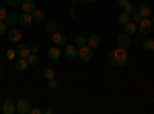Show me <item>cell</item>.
Returning <instances> with one entry per match:
<instances>
[{
  "mask_svg": "<svg viewBox=\"0 0 154 114\" xmlns=\"http://www.w3.org/2000/svg\"><path fill=\"white\" fill-rule=\"evenodd\" d=\"M43 111L40 109V108H31L29 109V114H42Z\"/></svg>",
  "mask_w": 154,
  "mask_h": 114,
  "instance_id": "33",
  "label": "cell"
},
{
  "mask_svg": "<svg viewBox=\"0 0 154 114\" xmlns=\"http://www.w3.org/2000/svg\"><path fill=\"white\" fill-rule=\"evenodd\" d=\"M8 40L12 42V43H16V42H20L22 40V32L19 29H9L8 31Z\"/></svg>",
  "mask_w": 154,
  "mask_h": 114,
  "instance_id": "8",
  "label": "cell"
},
{
  "mask_svg": "<svg viewBox=\"0 0 154 114\" xmlns=\"http://www.w3.org/2000/svg\"><path fill=\"white\" fill-rule=\"evenodd\" d=\"M6 28H8V25L5 20H0V35H3L6 32Z\"/></svg>",
  "mask_w": 154,
  "mask_h": 114,
  "instance_id": "28",
  "label": "cell"
},
{
  "mask_svg": "<svg viewBox=\"0 0 154 114\" xmlns=\"http://www.w3.org/2000/svg\"><path fill=\"white\" fill-rule=\"evenodd\" d=\"M108 62L111 63V65H114V66H119V68L125 66L126 63H128L126 48H120V46H117V48L111 49V51L108 53Z\"/></svg>",
  "mask_w": 154,
  "mask_h": 114,
  "instance_id": "1",
  "label": "cell"
},
{
  "mask_svg": "<svg viewBox=\"0 0 154 114\" xmlns=\"http://www.w3.org/2000/svg\"><path fill=\"white\" fill-rule=\"evenodd\" d=\"M16 53L19 57H23V59H28V56L31 54V48L28 45H25V43H19L17 45V49H16Z\"/></svg>",
  "mask_w": 154,
  "mask_h": 114,
  "instance_id": "5",
  "label": "cell"
},
{
  "mask_svg": "<svg viewBox=\"0 0 154 114\" xmlns=\"http://www.w3.org/2000/svg\"><path fill=\"white\" fill-rule=\"evenodd\" d=\"M43 75H45V79L49 80V79H54L56 74H54V69H53V68H45V69H43Z\"/></svg>",
  "mask_w": 154,
  "mask_h": 114,
  "instance_id": "25",
  "label": "cell"
},
{
  "mask_svg": "<svg viewBox=\"0 0 154 114\" xmlns=\"http://www.w3.org/2000/svg\"><path fill=\"white\" fill-rule=\"evenodd\" d=\"M123 26H125V31H123V32H126L128 35H131V34H134V32H136V29H137V23L130 22V23L123 25Z\"/></svg>",
  "mask_w": 154,
  "mask_h": 114,
  "instance_id": "17",
  "label": "cell"
},
{
  "mask_svg": "<svg viewBox=\"0 0 154 114\" xmlns=\"http://www.w3.org/2000/svg\"><path fill=\"white\" fill-rule=\"evenodd\" d=\"M71 3H77V0H71Z\"/></svg>",
  "mask_w": 154,
  "mask_h": 114,
  "instance_id": "38",
  "label": "cell"
},
{
  "mask_svg": "<svg viewBox=\"0 0 154 114\" xmlns=\"http://www.w3.org/2000/svg\"><path fill=\"white\" fill-rule=\"evenodd\" d=\"M139 12H140V16H142V17H149L151 16V6L146 5V3H142L139 6Z\"/></svg>",
  "mask_w": 154,
  "mask_h": 114,
  "instance_id": "16",
  "label": "cell"
},
{
  "mask_svg": "<svg viewBox=\"0 0 154 114\" xmlns=\"http://www.w3.org/2000/svg\"><path fill=\"white\" fill-rule=\"evenodd\" d=\"M152 28H154V25H152V20L151 19H148V17H143L142 20L139 22V31L142 32V34H149L151 31H152Z\"/></svg>",
  "mask_w": 154,
  "mask_h": 114,
  "instance_id": "2",
  "label": "cell"
},
{
  "mask_svg": "<svg viewBox=\"0 0 154 114\" xmlns=\"http://www.w3.org/2000/svg\"><path fill=\"white\" fill-rule=\"evenodd\" d=\"M0 75H2V66H0Z\"/></svg>",
  "mask_w": 154,
  "mask_h": 114,
  "instance_id": "39",
  "label": "cell"
},
{
  "mask_svg": "<svg viewBox=\"0 0 154 114\" xmlns=\"http://www.w3.org/2000/svg\"><path fill=\"white\" fill-rule=\"evenodd\" d=\"M65 42H66V35H65V34H62V32H59V31L53 34V43H54L56 46L65 45Z\"/></svg>",
  "mask_w": 154,
  "mask_h": 114,
  "instance_id": "13",
  "label": "cell"
},
{
  "mask_svg": "<svg viewBox=\"0 0 154 114\" xmlns=\"http://www.w3.org/2000/svg\"><path fill=\"white\" fill-rule=\"evenodd\" d=\"M88 2H91V3H96V2H99V0H88Z\"/></svg>",
  "mask_w": 154,
  "mask_h": 114,
  "instance_id": "37",
  "label": "cell"
},
{
  "mask_svg": "<svg viewBox=\"0 0 154 114\" xmlns=\"http://www.w3.org/2000/svg\"><path fill=\"white\" fill-rule=\"evenodd\" d=\"M20 6H22L23 12H32L34 9H37V8H35V2H34V0H22Z\"/></svg>",
  "mask_w": 154,
  "mask_h": 114,
  "instance_id": "9",
  "label": "cell"
},
{
  "mask_svg": "<svg viewBox=\"0 0 154 114\" xmlns=\"http://www.w3.org/2000/svg\"><path fill=\"white\" fill-rule=\"evenodd\" d=\"M99 43H100V37L97 34H91L89 37H86V45L89 48H97Z\"/></svg>",
  "mask_w": 154,
  "mask_h": 114,
  "instance_id": "14",
  "label": "cell"
},
{
  "mask_svg": "<svg viewBox=\"0 0 154 114\" xmlns=\"http://www.w3.org/2000/svg\"><path fill=\"white\" fill-rule=\"evenodd\" d=\"M29 109H31V103L28 102L26 99L17 100V103H16V111H17L19 114H29Z\"/></svg>",
  "mask_w": 154,
  "mask_h": 114,
  "instance_id": "4",
  "label": "cell"
},
{
  "mask_svg": "<svg viewBox=\"0 0 154 114\" xmlns=\"http://www.w3.org/2000/svg\"><path fill=\"white\" fill-rule=\"evenodd\" d=\"M28 63H29V65L31 66H35V65H38V57H37V54H29L28 56Z\"/></svg>",
  "mask_w": 154,
  "mask_h": 114,
  "instance_id": "24",
  "label": "cell"
},
{
  "mask_svg": "<svg viewBox=\"0 0 154 114\" xmlns=\"http://www.w3.org/2000/svg\"><path fill=\"white\" fill-rule=\"evenodd\" d=\"M48 86L51 88V90H56V88H57V82L54 79H49L48 80Z\"/></svg>",
  "mask_w": 154,
  "mask_h": 114,
  "instance_id": "31",
  "label": "cell"
},
{
  "mask_svg": "<svg viewBox=\"0 0 154 114\" xmlns=\"http://www.w3.org/2000/svg\"><path fill=\"white\" fill-rule=\"evenodd\" d=\"M46 31H48L49 34H54V32H57V25H56L54 22L48 23V26H46Z\"/></svg>",
  "mask_w": 154,
  "mask_h": 114,
  "instance_id": "26",
  "label": "cell"
},
{
  "mask_svg": "<svg viewBox=\"0 0 154 114\" xmlns=\"http://www.w3.org/2000/svg\"><path fill=\"white\" fill-rule=\"evenodd\" d=\"M48 59H49V60H54V62H57V60L60 59V49H59L57 46L49 48V49H48Z\"/></svg>",
  "mask_w": 154,
  "mask_h": 114,
  "instance_id": "15",
  "label": "cell"
},
{
  "mask_svg": "<svg viewBox=\"0 0 154 114\" xmlns=\"http://www.w3.org/2000/svg\"><path fill=\"white\" fill-rule=\"evenodd\" d=\"M116 2H117V5H119V6H122V8H123L126 3H130V0H116Z\"/></svg>",
  "mask_w": 154,
  "mask_h": 114,
  "instance_id": "34",
  "label": "cell"
},
{
  "mask_svg": "<svg viewBox=\"0 0 154 114\" xmlns=\"http://www.w3.org/2000/svg\"><path fill=\"white\" fill-rule=\"evenodd\" d=\"M65 54H66L68 59H75V57H79V48H77L75 45H66Z\"/></svg>",
  "mask_w": 154,
  "mask_h": 114,
  "instance_id": "7",
  "label": "cell"
},
{
  "mask_svg": "<svg viewBox=\"0 0 154 114\" xmlns=\"http://www.w3.org/2000/svg\"><path fill=\"white\" fill-rule=\"evenodd\" d=\"M152 25H154V17H152Z\"/></svg>",
  "mask_w": 154,
  "mask_h": 114,
  "instance_id": "40",
  "label": "cell"
},
{
  "mask_svg": "<svg viewBox=\"0 0 154 114\" xmlns=\"http://www.w3.org/2000/svg\"><path fill=\"white\" fill-rule=\"evenodd\" d=\"M117 20H119V23L126 25V23H130V22H131V14H128V12H125V11H123L122 14H119Z\"/></svg>",
  "mask_w": 154,
  "mask_h": 114,
  "instance_id": "18",
  "label": "cell"
},
{
  "mask_svg": "<svg viewBox=\"0 0 154 114\" xmlns=\"http://www.w3.org/2000/svg\"><path fill=\"white\" fill-rule=\"evenodd\" d=\"M32 22H34V19H32L31 12H23V14L19 17V23L23 25V26H28V25H31Z\"/></svg>",
  "mask_w": 154,
  "mask_h": 114,
  "instance_id": "11",
  "label": "cell"
},
{
  "mask_svg": "<svg viewBox=\"0 0 154 114\" xmlns=\"http://www.w3.org/2000/svg\"><path fill=\"white\" fill-rule=\"evenodd\" d=\"M16 54H17V53L14 51V49H8V53H6V57H8L9 60H12V59L16 57Z\"/></svg>",
  "mask_w": 154,
  "mask_h": 114,
  "instance_id": "30",
  "label": "cell"
},
{
  "mask_svg": "<svg viewBox=\"0 0 154 114\" xmlns=\"http://www.w3.org/2000/svg\"><path fill=\"white\" fill-rule=\"evenodd\" d=\"M31 14H32V19H34L35 22H43V19H45L43 11H40V9H34Z\"/></svg>",
  "mask_w": 154,
  "mask_h": 114,
  "instance_id": "20",
  "label": "cell"
},
{
  "mask_svg": "<svg viewBox=\"0 0 154 114\" xmlns=\"http://www.w3.org/2000/svg\"><path fill=\"white\" fill-rule=\"evenodd\" d=\"M93 48H89L88 45H85V46H82V48H79V59L82 60V62H89L93 59Z\"/></svg>",
  "mask_w": 154,
  "mask_h": 114,
  "instance_id": "3",
  "label": "cell"
},
{
  "mask_svg": "<svg viewBox=\"0 0 154 114\" xmlns=\"http://www.w3.org/2000/svg\"><path fill=\"white\" fill-rule=\"evenodd\" d=\"M29 48H31V53H32V54H37V51H38L37 46H29Z\"/></svg>",
  "mask_w": 154,
  "mask_h": 114,
  "instance_id": "35",
  "label": "cell"
},
{
  "mask_svg": "<svg viewBox=\"0 0 154 114\" xmlns=\"http://www.w3.org/2000/svg\"><path fill=\"white\" fill-rule=\"evenodd\" d=\"M142 46H143L145 51L151 53V51H154V40H152V39H146V40H143Z\"/></svg>",
  "mask_w": 154,
  "mask_h": 114,
  "instance_id": "21",
  "label": "cell"
},
{
  "mask_svg": "<svg viewBox=\"0 0 154 114\" xmlns=\"http://www.w3.org/2000/svg\"><path fill=\"white\" fill-rule=\"evenodd\" d=\"M2 109H3V114H14L16 112V105L11 102V97H6Z\"/></svg>",
  "mask_w": 154,
  "mask_h": 114,
  "instance_id": "10",
  "label": "cell"
},
{
  "mask_svg": "<svg viewBox=\"0 0 154 114\" xmlns=\"http://www.w3.org/2000/svg\"><path fill=\"white\" fill-rule=\"evenodd\" d=\"M6 16H8V12H6L5 6L0 5V20H5V19H6Z\"/></svg>",
  "mask_w": 154,
  "mask_h": 114,
  "instance_id": "29",
  "label": "cell"
},
{
  "mask_svg": "<svg viewBox=\"0 0 154 114\" xmlns=\"http://www.w3.org/2000/svg\"><path fill=\"white\" fill-rule=\"evenodd\" d=\"M43 112H45V114H53V108H45Z\"/></svg>",
  "mask_w": 154,
  "mask_h": 114,
  "instance_id": "36",
  "label": "cell"
},
{
  "mask_svg": "<svg viewBox=\"0 0 154 114\" xmlns=\"http://www.w3.org/2000/svg\"><path fill=\"white\" fill-rule=\"evenodd\" d=\"M74 42H75L74 45H75L77 48H82V46H85V45H86V37H83V35H77Z\"/></svg>",
  "mask_w": 154,
  "mask_h": 114,
  "instance_id": "22",
  "label": "cell"
},
{
  "mask_svg": "<svg viewBox=\"0 0 154 114\" xmlns=\"http://www.w3.org/2000/svg\"><path fill=\"white\" fill-rule=\"evenodd\" d=\"M5 22H6L8 26H16V23L19 22V17L16 14H8L6 19H5Z\"/></svg>",
  "mask_w": 154,
  "mask_h": 114,
  "instance_id": "19",
  "label": "cell"
},
{
  "mask_svg": "<svg viewBox=\"0 0 154 114\" xmlns=\"http://www.w3.org/2000/svg\"><path fill=\"white\" fill-rule=\"evenodd\" d=\"M29 66V63H28V59H23V57H19L17 62H16V69L19 72H23V71H26Z\"/></svg>",
  "mask_w": 154,
  "mask_h": 114,
  "instance_id": "12",
  "label": "cell"
},
{
  "mask_svg": "<svg viewBox=\"0 0 154 114\" xmlns=\"http://www.w3.org/2000/svg\"><path fill=\"white\" fill-rule=\"evenodd\" d=\"M123 11H125V12H128V14H134V12L137 11V8H136V5H134V3H131V2H130V3H126V5L123 6Z\"/></svg>",
  "mask_w": 154,
  "mask_h": 114,
  "instance_id": "23",
  "label": "cell"
},
{
  "mask_svg": "<svg viewBox=\"0 0 154 114\" xmlns=\"http://www.w3.org/2000/svg\"><path fill=\"white\" fill-rule=\"evenodd\" d=\"M131 43V39H130V35H128L126 32H122L117 35V46L120 48H128Z\"/></svg>",
  "mask_w": 154,
  "mask_h": 114,
  "instance_id": "6",
  "label": "cell"
},
{
  "mask_svg": "<svg viewBox=\"0 0 154 114\" xmlns=\"http://www.w3.org/2000/svg\"><path fill=\"white\" fill-rule=\"evenodd\" d=\"M142 19H143V17L140 16V12H139V11H136L134 14H131V22H134V23H139Z\"/></svg>",
  "mask_w": 154,
  "mask_h": 114,
  "instance_id": "27",
  "label": "cell"
},
{
  "mask_svg": "<svg viewBox=\"0 0 154 114\" xmlns=\"http://www.w3.org/2000/svg\"><path fill=\"white\" fill-rule=\"evenodd\" d=\"M6 3L9 6H16V5H20L22 3V0H6Z\"/></svg>",
  "mask_w": 154,
  "mask_h": 114,
  "instance_id": "32",
  "label": "cell"
}]
</instances>
